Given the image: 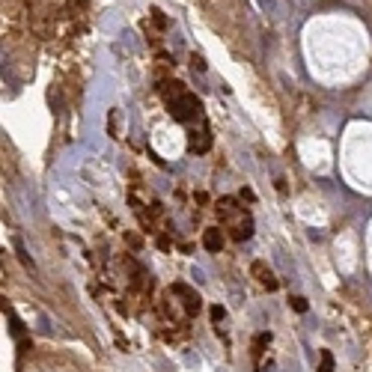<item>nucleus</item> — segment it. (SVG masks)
Segmentation results:
<instances>
[{"mask_svg": "<svg viewBox=\"0 0 372 372\" xmlns=\"http://www.w3.org/2000/svg\"><path fill=\"white\" fill-rule=\"evenodd\" d=\"M170 87H173V93L164 90L170 116H173L176 122H185V125H191V122H203V102H200L194 93H188L179 81H173Z\"/></svg>", "mask_w": 372, "mask_h": 372, "instance_id": "f257e3e1", "label": "nucleus"}, {"mask_svg": "<svg viewBox=\"0 0 372 372\" xmlns=\"http://www.w3.org/2000/svg\"><path fill=\"white\" fill-rule=\"evenodd\" d=\"M217 211H220V220L227 224L233 241H247V238L253 236V217H250V211H244V205H238L233 197H224L217 203Z\"/></svg>", "mask_w": 372, "mask_h": 372, "instance_id": "f03ea898", "label": "nucleus"}, {"mask_svg": "<svg viewBox=\"0 0 372 372\" xmlns=\"http://www.w3.org/2000/svg\"><path fill=\"white\" fill-rule=\"evenodd\" d=\"M173 292L185 298V301H182V304H185V316H197V313H200L203 301H200V295H197L194 289H188L185 283H176V286H173Z\"/></svg>", "mask_w": 372, "mask_h": 372, "instance_id": "7ed1b4c3", "label": "nucleus"}, {"mask_svg": "<svg viewBox=\"0 0 372 372\" xmlns=\"http://www.w3.org/2000/svg\"><path fill=\"white\" fill-rule=\"evenodd\" d=\"M203 247L205 250H211V253H217L220 247H224V233L217 230V227H208L203 233Z\"/></svg>", "mask_w": 372, "mask_h": 372, "instance_id": "20e7f679", "label": "nucleus"}, {"mask_svg": "<svg viewBox=\"0 0 372 372\" xmlns=\"http://www.w3.org/2000/svg\"><path fill=\"white\" fill-rule=\"evenodd\" d=\"M250 271H253V277H256V280H259L262 286H268L271 292H274V289L280 286V283L274 280V274H271V271L265 268V262H253V265H250Z\"/></svg>", "mask_w": 372, "mask_h": 372, "instance_id": "39448f33", "label": "nucleus"}, {"mask_svg": "<svg viewBox=\"0 0 372 372\" xmlns=\"http://www.w3.org/2000/svg\"><path fill=\"white\" fill-rule=\"evenodd\" d=\"M271 342V334H259V337L253 339V357H259L262 351H265V345Z\"/></svg>", "mask_w": 372, "mask_h": 372, "instance_id": "423d86ee", "label": "nucleus"}, {"mask_svg": "<svg viewBox=\"0 0 372 372\" xmlns=\"http://www.w3.org/2000/svg\"><path fill=\"white\" fill-rule=\"evenodd\" d=\"M319 357H322V363H319V372H334V354H331L328 348H325Z\"/></svg>", "mask_w": 372, "mask_h": 372, "instance_id": "0eeeda50", "label": "nucleus"}, {"mask_svg": "<svg viewBox=\"0 0 372 372\" xmlns=\"http://www.w3.org/2000/svg\"><path fill=\"white\" fill-rule=\"evenodd\" d=\"M9 322H12V334H15V337H21V334H24V328H21V322H18V316H15V313H9Z\"/></svg>", "mask_w": 372, "mask_h": 372, "instance_id": "6e6552de", "label": "nucleus"}, {"mask_svg": "<svg viewBox=\"0 0 372 372\" xmlns=\"http://www.w3.org/2000/svg\"><path fill=\"white\" fill-rule=\"evenodd\" d=\"M292 307H295L298 313H307V298H292Z\"/></svg>", "mask_w": 372, "mask_h": 372, "instance_id": "1a4fd4ad", "label": "nucleus"}, {"mask_svg": "<svg viewBox=\"0 0 372 372\" xmlns=\"http://www.w3.org/2000/svg\"><path fill=\"white\" fill-rule=\"evenodd\" d=\"M211 319L220 322V319H224V307H211Z\"/></svg>", "mask_w": 372, "mask_h": 372, "instance_id": "9d476101", "label": "nucleus"}]
</instances>
